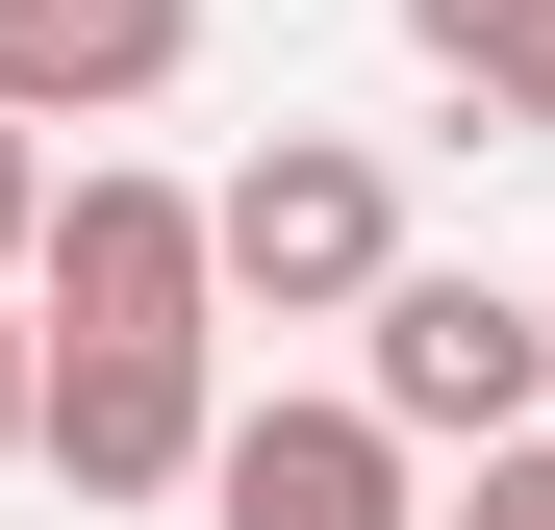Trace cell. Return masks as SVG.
<instances>
[{"instance_id":"8","label":"cell","mask_w":555,"mask_h":530,"mask_svg":"<svg viewBox=\"0 0 555 530\" xmlns=\"http://www.w3.org/2000/svg\"><path fill=\"white\" fill-rule=\"evenodd\" d=\"M480 530H555V429H505V455H480Z\"/></svg>"},{"instance_id":"7","label":"cell","mask_w":555,"mask_h":530,"mask_svg":"<svg viewBox=\"0 0 555 530\" xmlns=\"http://www.w3.org/2000/svg\"><path fill=\"white\" fill-rule=\"evenodd\" d=\"M404 51H429V76H480V102L555 152V0H404Z\"/></svg>"},{"instance_id":"5","label":"cell","mask_w":555,"mask_h":530,"mask_svg":"<svg viewBox=\"0 0 555 530\" xmlns=\"http://www.w3.org/2000/svg\"><path fill=\"white\" fill-rule=\"evenodd\" d=\"M203 530H404L379 404H203Z\"/></svg>"},{"instance_id":"4","label":"cell","mask_w":555,"mask_h":530,"mask_svg":"<svg viewBox=\"0 0 555 530\" xmlns=\"http://www.w3.org/2000/svg\"><path fill=\"white\" fill-rule=\"evenodd\" d=\"M26 279H51V328H203V203L127 177V152H76L26 203Z\"/></svg>"},{"instance_id":"10","label":"cell","mask_w":555,"mask_h":530,"mask_svg":"<svg viewBox=\"0 0 555 530\" xmlns=\"http://www.w3.org/2000/svg\"><path fill=\"white\" fill-rule=\"evenodd\" d=\"M0 455H26V303H0Z\"/></svg>"},{"instance_id":"1","label":"cell","mask_w":555,"mask_h":530,"mask_svg":"<svg viewBox=\"0 0 555 530\" xmlns=\"http://www.w3.org/2000/svg\"><path fill=\"white\" fill-rule=\"evenodd\" d=\"M379 279H404V177L353 152V127H278L253 177H203V303L328 328V303H379Z\"/></svg>"},{"instance_id":"2","label":"cell","mask_w":555,"mask_h":530,"mask_svg":"<svg viewBox=\"0 0 555 530\" xmlns=\"http://www.w3.org/2000/svg\"><path fill=\"white\" fill-rule=\"evenodd\" d=\"M26 455L76 505H177L203 480V328H26Z\"/></svg>"},{"instance_id":"3","label":"cell","mask_w":555,"mask_h":530,"mask_svg":"<svg viewBox=\"0 0 555 530\" xmlns=\"http://www.w3.org/2000/svg\"><path fill=\"white\" fill-rule=\"evenodd\" d=\"M353 328H379L353 404H379L404 455H505V429H530V303H505V279H379Z\"/></svg>"},{"instance_id":"9","label":"cell","mask_w":555,"mask_h":530,"mask_svg":"<svg viewBox=\"0 0 555 530\" xmlns=\"http://www.w3.org/2000/svg\"><path fill=\"white\" fill-rule=\"evenodd\" d=\"M26 203H51V127H0V279H26Z\"/></svg>"},{"instance_id":"6","label":"cell","mask_w":555,"mask_h":530,"mask_svg":"<svg viewBox=\"0 0 555 530\" xmlns=\"http://www.w3.org/2000/svg\"><path fill=\"white\" fill-rule=\"evenodd\" d=\"M203 51V0H0V127H127Z\"/></svg>"},{"instance_id":"11","label":"cell","mask_w":555,"mask_h":530,"mask_svg":"<svg viewBox=\"0 0 555 530\" xmlns=\"http://www.w3.org/2000/svg\"><path fill=\"white\" fill-rule=\"evenodd\" d=\"M530 429H555V303H530Z\"/></svg>"}]
</instances>
